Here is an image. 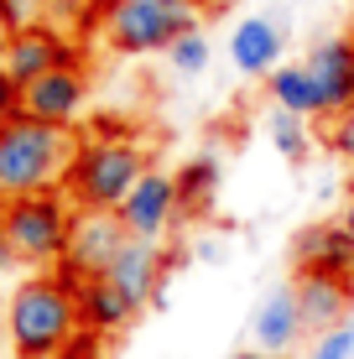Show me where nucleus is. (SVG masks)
Here are the masks:
<instances>
[{"mask_svg": "<svg viewBox=\"0 0 354 359\" xmlns=\"http://www.w3.org/2000/svg\"><path fill=\"white\" fill-rule=\"evenodd\" d=\"M177 177V198H182V214H209L214 198H219V177H224V167H219V151H198L193 162H182Z\"/></svg>", "mask_w": 354, "mask_h": 359, "instance_id": "18", "label": "nucleus"}, {"mask_svg": "<svg viewBox=\"0 0 354 359\" xmlns=\"http://www.w3.org/2000/svg\"><path fill=\"white\" fill-rule=\"evenodd\" d=\"M42 11H47V0H0V16H6L11 32L42 27Z\"/></svg>", "mask_w": 354, "mask_h": 359, "instance_id": "22", "label": "nucleus"}, {"mask_svg": "<svg viewBox=\"0 0 354 359\" xmlns=\"http://www.w3.org/2000/svg\"><path fill=\"white\" fill-rule=\"evenodd\" d=\"M146 172H151V151L141 141L94 135V141H79L63 193L79 203V214H120V203L130 198V188Z\"/></svg>", "mask_w": 354, "mask_h": 359, "instance_id": "2", "label": "nucleus"}, {"mask_svg": "<svg viewBox=\"0 0 354 359\" xmlns=\"http://www.w3.org/2000/svg\"><path fill=\"white\" fill-rule=\"evenodd\" d=\"M266 141H271V151L282 156V162H308L313 156V126L302 115H292V109H271L266 115Z\"/></svg>", "mask_w": 354, "mask_h": 359, "instance_id": "19", "label": "nucleus"}, {"mask_svg": "<svg viewBox=\"0 0 354 359\" xmlns=\"http://www.w3.org/2000/svg\"><path fill=\"white\" fill-rule=\"evenodd\" d=\"M229 359H292V354H266V349H240V354H229Z\"/></svg>", "mask_w": 354, "mask_h": 359, "instance_id": "28", "label": "nucleus"}, {"mask_svg": "<svg viewBox=\"0 0 354 359\" xmlns=\"http://www.w3.org/2000/svg\"><path fill=\"white\" fill-rule=\"evenodd\" d=\"M104 281H109L115 292H125L130 302L146 313V307L156 302V292L167 287V255H162V245H151V240H125V250L109 261Z\"/></svg>", "mask_w": 354, "mask_h": 359, "instance_id": "12", "label": "nucleus"}, {"mask_svg": "<svg viewBox=\"0 0 354 359\" xmlns=\"http://www.w3.org/2000/svg\"><path fill=\"white\" fill-rule=\"evenodd\" d=\"M73 151H79V141L68 130L42 126L32 115H16L11 126H0V198L63 188Z\"/></svg>", "mask_w": 354, "mask_h": 359, "instance_id": "3", "label": "nucleus"}, {"mask_svg": "<svg viewBox=\"0 0 354 359\" xmlns=\"http://www.w3.org/2000/svg\"><path fill=\"white\" fill-rule=\"evenodd\" d=\"M193 255H198L203 266H219V261H224V255H229V245L219 240V234H203V240L193 245Z\"/></svg>", "mask_w": 354, "mask_h": 359, "instance_id": "26", "label": "nucleus"}, {"mask_svg": "<svg viewBox=\"0 0 354 359\" xmlns=\"http://www.w3.org/2000/svg\"><path fill=\"white\" fill-rule=\"evenodd\" d=\"M250 339H255V349H266V354H292L302 339H308V323H302V307H297L292 281H276V287L255 302Z\"/></svg>", "mask_w": 354, "mask_h": 359, "instance_id": "10", "label": "nucleus"}, {"mask_svg": "<svg viewBox=\"0 0 354 359\" xmlns=\"http://www.w3.org/2000/svg\"><path fill=\"white\" fill-rule=\"evenodd\" d=\"M266 94H271V109H292V115H302V120L328 115L323 89H318V79H313L308 63H282L266 79Z\"/></svg>", "mask_w": 354, "mask_h": 359, "instance_id": "17", "label": "nucleus"}, {"mask_svg": "<svg viewBox=\"0 0 354 359\" xmlns=\"http://www.w3.org/2000/svg\"><path fill=\"white\" fill-rule=\"evenodd\" d=\"M79 292L63 276H27L6 302V339L16 359H57L79 333Z\"/></svg>", "mask_w": 354, "mask_h": 359, "instance_id": "1", "label": "nucleus"}, {"mask_svg": "<svg viewBox=\"0 0 354 359\" xmlns=\"http://www.w3.org/2000/svg\"><path fill=\"white\" fill-rule=\"evenodd\" d=\"M339 224H344L349 240H354V182H349V198H344V214H339Z\"/></svg>", "mask_w": 354, "mask_h": 359, "instance_id": "27", "label": "nucleus"}, {"mask_svg": "<svg viewBox=\"0 0 354 359\" xmlns=\"http://www.w3.org/2000/svg\"><path fill=\"white\" fill-rule=\"evenodd\" d=\"M125 240H130V234H125V224H120V214H79V219H73L68 255H63V266H53V271L79 292L83 281L104 276L109 261L125 250Z\"/></svg>", "mask_w": 354, "mask_h": 359, "instance_id": "6", "label": "nucleus"}, {"mask_svg": "<svg viewBox=\"0 0 354 359\" xmlns=\"http://www.w3.org/2000/svg\"><path fill=\"white\" fill-rule=\"evenodd\" d=\"M182 219V198H177V177L172 172H146V177L130 188V198L120 203V224H125L130 240H151L162 245L172 224Z\"/></svg>", "mask_w": 354, "mask_h": 359, "instance_id": "7", "label": "nucleus"}, {"mask_svg": "<svg viewBox=\"0 0 354 359\" xmlns=\"http://www.w3.org/2000/svg\"><path fill=\"white\" fill-rule=\"evenodd\" d=\"M0 63H6V73L27 89V83L47 79V73L57 68H79V53H73L68 36H57L53 27H27V32H11V42L0 47Z\"/></svg>", "mask_w": 354, "mask_h": 359, "instance_id": "8", "label": "nucleus"}, {"mask_svg": "<svg viewBox=\"0 0 354 359\" xmlns=\"http://www.w3.org/2000/svg\"><path fill=\"white\" fill-rule=\"evenodd\" d=\"M214 63V47H209V36H203V27H193L188 36H177L172 47H167V68L177 73V79H203Z\"/></svg>", "mask_w": 354, "mask_h": 359, "instance_id": "20", "label": "nucleus"}, {"mask_svg": "<svg viewBox=\"0 0 354 359\" xmlns=\"http://www.w3.org/2000/svg\"><path fill=\"white\" fill-rule=\"evenodd\" d=\"M297 6H308V0H297Z\"/></svg>", "mask_w": 354, "mask_h": 359, "instance_id": "33", "label": "nucleus"}, {"mask_svg": "<svg viewBox=\"0 0 354 359\" xmlns=\"http://www.w3.org/2000/svg\"><path fill=\"white\" fill-rule=\"evenodd\" d=\"M344 328H349V344H354V318H349V323H344Z\"/></svg>", "mask_w": 354, "mask_h": 359, "instance_id": "31", "label": "nucleus"}, {"mask_svg": "<svg viewBox=\"0 0 354 359\" xmlns=\"http://www.w3.org/2000/svg\"><path fill=\"white\" fill-rule=\"evenodd\" d=\"M21 104H27L32 120L68 130L73 120L83 115V104H89V79H83V68H57V73H47V79L27 83V89H21Z\"/></svg>", "mask_w": 354, "mask_h": 359, "instance_id": "11", "label": "nucleus"}, {"mask_svg": "<svg viewBox=\"0 0 354 359\" xmlns=\"http://www.w3.org/2000/svg\"><path fill=\"white\" fill-rule=\"evenodd\" d=\"M57 359H109V354H104V339H100V333L79 328V333H73V344H68Z\"/></svg>", "mask_w": 354, "mask_h": 359, "instance_id": "25", "label": "nucleus"}, {"mask_svg": "<svg viewBox=\"0 0 354 359\" xmlns=\"http://www.w3.org/2000/svg\"><path fill=\"white\" fill-rule=\"evenodd\" d=\"M292 292H297V307H302L308 333H328V328H339V323L354 318V281H344V276L297 271V276H292Z\"/></svg>", "mask_w": 354, "mask_h": 359, "instance_id": "13", "label": "nucleus"}, {"mask_svg": "<svg viewBox=\"0 0 354 359\" xmlns=\"http://www.w3.org/2000/svg\"><path fill=\"white\" fill-rule=\"evenodd\" d=\"M0 266H16V255H11V245L0 240Z\"/></svg>", "mask_w": 354, "mask_h": 359, "instance_id": "29", "label": "nucleus"}, {"mask_svg": "<svg viewBox=\"0 0 354 359\" xmlns=\"http://www.w3.org/2000/svg\"><path fill=\"white\" fill-rule=\"evenodd\" d=\"M73 198L63 188L0 198V240L11 245L16 266H63L73 240Z\"/></svg>", "mask_w": 354, "mask_h": 359, "instance_id": "4", "label": "nucleus"}, {"mask_svg": "<svg viewBox=\"0 0 354 359\" xmlns=\"http://www.w3.org/2000/svg\"><path fill=\"white\" fill-rule=\"evenodd\" d=\"M16 115H27V104H21V83L6 73V63H0V126H11Z\"/></svg>", "mask_w": 354, "mask_h": 359, "instance_id": "24", "label": "nucleus"}, {"mask_svg": "<svg viewBox=\"0 0 354 359\" xmlns=\"http://www.w3.org/2000/svg\"><path fill=\"white\" fill-rule=\"evenodd\" d=\"M349 42H354V27H349Z\"/></svg>", "mask_w": 354, "mask_h": 359, "instance_id": "32", "label": "nucleus"}, {"mask_svg": "<svg viewBox=\"0 0 354 359\" xmlns=\"http://www.w3.org/2000/svg\"><path fill=\"white\" fill-rule=\"evenodd\" d=\"M136 318H141V307L130 302L125 292H115L104 276H94V281H83V287H79V323L89 333L115 339V333H125Z\"/></svg>", "mask_w": 354, "mask_h": 359, "instance_id": "16", "label": "nucleus"}, {"mask_svg": "<svg viewBox=\"0 0 354 359\" xmlns=\"http://www.w3.org/2000/svg\"><path fill=\"white\" fill-rule=\"evenodd\" d=\"M292 266L318 271V276H344L354 281V240L344 224H308L292 240Z\"/></svg>", "mask_w": 354, "mask_h": 359, "instance_id": "15", "label": "nucleus"}, {"mask_svg": "<svg viewBox=\"0 0 354 359\" xmlns=\"http://www.w3.org/2000/svg\"><path fill=\"white\" fill-rule=\"evenodd\" d=\"M328 151L354 167V109H344V115L334 120V130H328Z\"/></svg>", "mask_w": 354, "mask_h": 359, "instance_id": "23", "label": "nucleus"}, {"mask_svg": "<svg viewBox=\"0 0 354 359\" xmlns=\"http://www.w3.org/2000/svg\"><path fill=\"white\" fill-rule=\"evenodd\" d=\"M308 359H354V344H349V328H328V333H313L308 344Z\"/></svg>", "mask_w": 354, "mask_h": 359, "instance_id": "21", "label": "nucleus"}, {"mask_svg": "<svg viewBox=\"0 0 354 359\" xmlns=\"http://www.w3.org/2000/svg\"><path fill=\"white\" fill-rule=\"evenodd\" d=\"M302 63H308L313 79H318L328 115L339 120L344 109H354V42H349V32L344 36H318Z\"/></svg>", "mask_w": 354, "mask_h": 359, "instance_id": "14", "label": "nucleus"}, {"mask_svg": "<svg viewBox=\"0 0 354 359\" xmlns=\"http://www.w3.org/2000/svg\"><path fill=\"white\" fill-rule=\"evenodd\" d=\"M193 27H198V6L193 0H104V11H100L104 42L125 57L167 53Z\"/></svg>", "mask_w": 354, "mask_h": 359, "instance_id": "5", "label": "nucleus"}, {"mask_svg": "<svg viewBox=\"0 0 354 359\" xmlns=\"http://www.w3.org/2000/svg\"><path fill=\"white\" fill-rule=\"evenodd\" d=\"M224 53H229L240 79H271L282 68V53H287V27L276 16H245L229 27Z\"/></svg>", "mask_w": 354, "mask_h": 359, "instance_id": "9", "label": "nucleus"}, {"mask_svg": "<svg viewBox=\"0 0 354 359\" xmlns=\"http://www.w3.org/2000/svg\"><path fill=\"white\" fill-rule=\"evenodd\" d=\"M11 42V27H6V16H0V47H6Z\"/></svg>", "mask_w": 354, "mask_h": 359, "instance_id": "30", "label": "nucleus"}]
</instances>
